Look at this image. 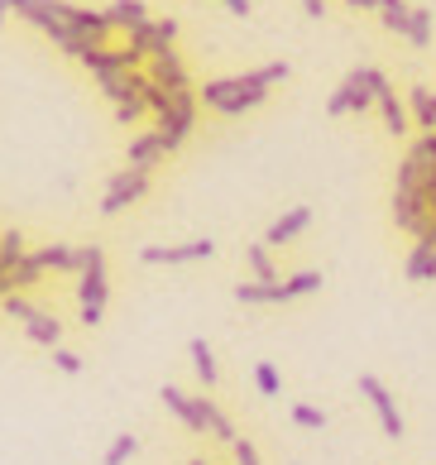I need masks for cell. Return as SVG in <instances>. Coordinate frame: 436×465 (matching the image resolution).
<instances>
[{
  "label": "cell",
  "mask_w": 436,
  "mask_h": 465,
  "mask_svg": "<svg viewBox=\"0 0 436 465\" xmlns=\"http://www.w3.org/2000/svg\"><path fill=\"white\" fill-rule=\"evenodd\" d=\"M360 399L374 408V418H379V427H383V437H403L408 432V422L398 418V403H393V393L383 389V379L379 374H360Z\"/></svg>",
  "instance_id": "obj_7"
},
{
  "label": "cell",
  "mask_w": 436,
  "mask_h": 465,
  "mask_svg": "<svg viewBox=\"0 0 436 465\" xmlns=\"http://www.w3.org/2000/svg\"><path fill=\"white\" fill-rule=\"evenodd\" d=\"M5 15H10V0H0V25H5Z\"/></svg>",
  "instance_id": "obj_36"
},
{
  "label": "cell",
  "mask_w": 436,
  "mask_h": 465,
  "mask_svg": "<svg viewBox=\"0 0 436 465\" xmlns=\"http://www.w3.org/2000/svg\"><path fill=\"white\" fill-rule=\"evenodd\" d=\"M245 269L254 283H283V269L273 264V250L264 245V240H250L245 245Z\"/></svg>",
  "instance_id": "obj_16"
},
{
  "label": "cell",
  "mask_w": 436,
  "mask_h": 465,
  "mask_svg": "<svg viewBox=\"0 0 436 465\" xmlns=\"http://www.w3.org/2000/svg\"><path fill=\"white\" fill-rule=\"evenodd\" d=\"M34 260L44 264V273H77V250L73 245H44V250H34Z\"/></svg>",
  "instance_id": "obj_24"
},
{
  "label": "cell",
  "mask_w": 436,
  "mask_h": 465,
  "mask_svg": "<svg viewBox=\"0 0 436 465\" xmlns=\"http://www.w3.org/2000/svg\"><path fill=\"white\" fill-rule=\"evenodd\" d=\"M197 111H202V101H197V87H187V92H173V106L159 115V130L168 149H183V140L192 134V125H197Z\"/></svg>",
  "instance_id": "obj_5"
},
{
  "label": "cell",
  "mask_w": 436,
  "mask_h": 465,
  "mask_svg": "<svg viewBox=\"0 0 436 465\" xmlns=\"http://www.w3.org/2000/svg\"><path fill=\"white\" fill-rule=\"evenodd\" d=\"M408 111L422 125V134H436V92L431 87H412L408 92Z\"/></svg>",
  "instance_id": "obj_22"
},
{
  "label": "cell",
  "mask_w": 436,
  "mask_h": 465,
  "mask_svg": "<svg viewBox=\"0 0 436 465\" xmlns=\"http://www.w3.org/2000/svg\"><path fill=\"white\" fill-rule=\"evenodd\" d=\"M307 226H312V206H288V212L264 231V245H269V250H283V245H292V240H298Z\"/></svg>",
  "instance_id": "obj_13"
},
{
  "label": "cell",
  "mask_w": 436,
  "mask_h": 465,
  "mask_svg": "<svg viewBox=\"0 0 436 465\" xmlns=\"http://www.w3.org/2000/svg\"><path fill=\"white\" fill-rule=\"evenodd\" d=\"M374 77L379 67H355V73H345V82L326 101V115H351V111H370L374 106Z\"/></svg>",
  "instance_id": "obj_4"
},
{
  "label": "cell",
  "mask_w": 436,
  "mask_h": 465,
  "mask_svg": "<svg viewBox=\"0 0 436 465\" xmlns=\"http://www.w3.org/2000/svg\"><path fill=\"white\" fill-rule=\"evenodd\" d=\"M106 302H111L106 250L92 240V245L77 250V317H82V326H101V317H106Z\"/></svg>",
  "instance_id": "obj_1"
},
{
  "label": "cell",
  "mask_w": 436,
  "mask_h": 465,
  "mask_svg": "<svg viewBox=\"0 0 436 465\" xmlns=\"http://www.w3.org/2000/svg\"><path fill=\"white\" fill-rule=\"evenodd\" d=\"M5 279H10V292H29V288H39L48 273H44V264L34 260V250H29L20 264H10V269H5Z\"/></svg>",
  "instance_id": "obj_20"
},
{
  "label": "cell",
  "mask_w": 436,
  "mask_h": 465,
  "mask_svg": "<svg viewBox=\"0 0 436 465\" xmlns=\"http://www.w3.org/2000/svg\"><path fill=\"white\" fill-rule=\"evenodd\" d=\"M345 5H355V10H370V5H364V0H345Z\"/></svg>",
  "instance_id": "obj_38"
},
{
  "label": "cell",
  "mask_w": 436,
  "mask_h": 465,
  "mask_svg": "<svg viewBox=\"0 0 436 465\" xmlns=\"http://www.w3.org/2000/svg\"><path fill=\"white\" fill-rule=\"evenodd\" d=\"M235 302H245V307H273V302H283V283H235Z\"/></svg>",
  "instance_id": "obj_19"
},
{
  "label": "cell",
  "mask_w": 436,
  "mask_h": 465,
  "mask_svg": "<svg viewBox=\"0 0 436 465\" xmlns=\"http://www.w3.org/2000/svg\"><path fill=\"white\" fill-rule=\"evenodd\" d=\"M225 10H231V15H250V0H225Z\"/></svg>",
  "instance_id": "obj_35"
},
{
  "label": "cell",
  "mask_w": 436,
  "mask_h": 465,
  "mask_svg": "<svg viewBox=\"0 0 436 465\" xmlns=\"http://www.w3.org/2000/svg\"><path fill=\"white\" fill-rule=\"evenodd\" d=\"M0 312H5L10 322H20L34 346H44V351L63 346V322L48 312V307L29 302V292H10V298H0Z\"/></svg>",
  "instance_id": "obj_3"
},
{
  "label": "cell",
  "mask_w": 436,
  "mask_h": 465,
  "mask_svg": "<svg viewBox=\"0 0 436 465\" xmlns=\"http://www.w3.org/2000/svg\"><path fill=\"white\" fill-rule=\"evenodd\" d=\"M168 140L159 130H144V134H134L130 140V149H125V168H139V173H154V168H159L164 159H168Z\"/></svg>",
  "instance_id": "obj_11"
},
{
  "label": "cell",
  "mask_w": 436,
  "mask_h": 465,
  "mask_svg": "<svg viewBox=\"0 0 436 465\" xmlns=\"http://www.w3.org/2000/svg\"><path fill=\"white\" fill-rule=\"evenodd\" d=\"M302 10L312 15V20H322V15H326V0H302Z\"/></svg>",
  "instance_id": "obj_34"
},
{
  "label": "cell",
  "mask_w": 436,
  "mask_h": 465,
  "mask_svg": "<svg viewBox=\"0 0 436 465\" xmlns=\"http://www.w3.org/2000/svg\"><path fill=\"white\" fill-rule=\"evenodd\" d=\"M374 106L383 111V125H389V134H408V106H403V101H398V92H393V82L389 77H374Z\"/></svg>",
  "instance_id": "obj_14"
},
{
  "label": "cell",
  "mask_w": 436,
  "mask_h": 465,
  "mask_svg": "<svg viewBox=\"0 0 436 465\" xmlns=\"http://www.w3.org/2000/svg\"><path fill=\"white\" fill-rule=\"evenodd\" d=\"M254 389L264 393V399H278V393H283V374H278L273 360H259L254 365Z\"/></svg>",
  "instance_id": "obj_25"
},
{
  "label": "cell",
  "mask_w": 436,
  "mask_h": 465,
  "mask_svg": "<svg viewBox=\"0 0 436 465\" xmlns=\"http://www.w3.org/2000/svg\"><path fill=\"white\" fill-rule=\"evenodd\" d=\"M264 96H269V87L259 82V67L254 73H240V77H212V82L197 87L202 106H212L221 115H245L254 106H264Z\"/></svg>",
  "instance_id": "obj_2"
},
{
  "label": "cell",
  "mask_w": 436,
  "mask_h": 465,
  "mask_svg": "<svg viewBox=\"0 0 436 465\" xmlns=\"http://www.w3.org/2000/svg\"><path fill=\"white\" fill-rule=\"evenodd\" d=\"M25 254H29V245H25V235H20V231H15V226H10V231H0V264L10 269V264H20Z\"/></svg>",
  "instance_id": "obj_27"
},
{
  "label": "cell",
  "mask_w": 436,
  "mask_h": 465,
  "mask_svg": "<svg viewBox=\"0 0 436 465\" xmlns=\"http://www.w3.org/2000/svg\"><path fill=\"white\" fill-rule=\"evenodd\" d=\"M96 87L106 92L111 106H125V101H144V92H149V77H144V67H139V73H115V77H101Z\"/></svg>",
  "instance_id": "obj_15"
},
{
  "label": "cell",
  "mask_w": 436,
  "mask_h": 465,
  "mask_svg": "<svg viewBox=\"0 0 436 465\" xmlns=\"http://www.w3.org/2000/svg\"><path fill=\"white\" fill-rule=\"evenodd\" d=\"M187 465H212V460H206V456H192V460H187Z\"/></svg>",
  "instance_id": "obj_37"
},
{
  "label": "cell",
  "mask_w": 436,
  "mask_h": 465,
  "mask_svg": "<svg viewBox=\"0 0 436 465\" xmlns=\"http://www.w3.org/2000/svg\"><path fill=\"white\" fill-rule=\"evenodd\" d=\"M149 178H154V173L120 168V173L106 183V193H101V216H120V212H130L134 202H144V197H149Z\"/></svg>",
  "instance_id": "obj_6"
},
{
  "label": "cell",
  "mask_w": 436,
  "mask_h": 465,
  "mask_svg": "<svg viewBox=\"0 0 436 465\" xmlns=\"http://www.w3.org/2000/svg\"><path fill=\"white\" fill-rule=\"evenodd\" d=\"M159 399L187 432H206V393H183L178 384H164Z\"/></svg>",
  "instance_id": "obj_9"
},
{
  "label": "cell",
  "mask_w": 436,
  "mask_h": 465,
  "mask_svg": "<svg viewBox=\"0 0 436 465\" xmlns=\"http://www.w3.org/2000/svg\"><path fill=\"white\" fill-rule=\"evenodd\" d=\"M292 422L302 427V432H326V412L317 408V403H292Z\"/></svg>",
  "instance_id": "obj_29"
},
{
  "label": "cell",
  "mask_w": 436,
  "mask_h": 465,
  "mask_svg": "<svg viewBox=\"0 0 436 465\" xmlns=\"http://www.w3.org/2000/svg\"><path fill=\"white\" fill-rule=\"evenodd\" d=\"M139 115H149V101H125V106H115V120H120V125H134Z\"/></svg>",
  "instance_id": "obj_33"
},
{
  "label": "cell",
  "mask_w": 436,
  "mask_h": 465,
  "mask_svg": "<svg viewBox=\"0 0 436 465\" xmlns=\"http://www.w3.org/2000/svg\"><path fill=\"white\" fill-rule=\"evenodd\" d=\"M403 279H412V283H436V245L412 240V250H408V260H403Z\"/></svg>",
  "instance_id": "obj_17"
},
{
  "label": "cell",
  "mask_w": 436,
  "mask_h": 465,
  "mask_svg": "<svg viewBox=\"0 0 436 465\" xmlns=\"http://www.w3.org/2000/svg\"><path fill=\"white\" fill-rule=\"evenodd\" d=\"M322 292V269H298V273H283V302H298Z\"/></svg>",
  "instance_id": "obj_23"
},
{
  "label": "cell",
  "mask_w": 436,
  "mask_h": 465,
  "mask_svg": "<svg viewBox=\"0 0 436 465\" xmlns=\"http://www.w3.org/2000/svg\"><path fill=\"white\" fill-rule=\"evenodd\" d=\"M48 355H54V370H58V374H82V355H77V351H67V346H54Z\"/></svg>",
  "instance_id": "obj_31"
},
{
  "label": "cell",
  "mask_w": 436,
  "mask_h": 465,
  "mask_svg": "<svg viewBox=\"0 0 436 465\" xmlns=\"http://www.w3.org/2000/svg\"><path fill=\"white\" fill-rule=\"evenodd\" d=\"M216 254V240H178V245H144L139 264H202Z\"/></svg>",
  "instance_id": "obj_8"
},
{
  "label": "cell",
  "mask_w": 436,
  "mask_h": 465,
  "mask_svg": "<svg viewBox=\"0 0 436 465\" xmlns=\"http://www.w3.org/2000/svg\"><path fill=\"white\" fill-rule=\"evenodd\" d=\"M106 20H111V29L134 34L139 25H149V10H144V0H115V5L106 10Z\"/></svg>",
  "instance_id": "obj_21"
},
{
  "label": "cell",
  "mask_w": 436,
  "mask_h": 465,
  "mask_svg": "<svg viewBox=\"0 0 436 465\" xmlns=\"http://www.w3.org/2000/svg\"><path fill=\"white\" fill-rule=\"evenodd\" d=\"M408 44H412V48H427V44H431V10L412 5V20H408Z\"/></svg>",
  "instance_id": "obj_28"
},
{
  "label": "cell",
  "mask_w": 436,
  "mask_h": 465,
  "mask_svg": "<svg viewBox=\"0 0 436 465\" xmlns=\"http://www.w3.org/2000/svg\"><path fill=\"white\" fill-rule=\"evenodd\" d=\"M379 20H383V29H389V34H403V39H408V20H412V5H403V0H398V5L379 10Z\"/></svg>",
  "instance_id": "obj_30"
},
{
  "label": "cell",
  "mask_w": 436,
  "mask_h": 465,
  "mask_svg": "<svg viewBox=\"0 0 436 465\" xmlns=\"http://www.w3.org/2000/svg\"><path fill=\"white\" fill-rule=\"evenodd\" d=\"M82 63H86V73L101 82V77H115V73H139V67H144V54H134L130 44L125 48H92Z\"/></svg>",
  "instance_id": "obj_10"
},
{
  "label": "cell",
  "mask_w": 436,
  "mask_h": 465,
  "mask_svg": "<svg viewBox=\"0 0 436 465\" xmlns=\"http://www.w3.org/2000/svg\"><path fill=\"white\" fill-rule=\"evenodd\" d=\"M231 456H235V465H264V460H259V451H254V441H250V437H240V441L231 446Z\"/></svg>",
  "instance_id": "obj_32"
},
{
  "label": "cell",
  "mask_w": 436,
  "mask_h": 465,
  "mask_svg": "<svg viewBox=\"0 0 436 465\" xmlns=\"http://www.w3.org/2000/svg\"><path fill=\"white\" fill-rule=\"evenodd\" d=\"M187 355H192V370H197L202 384H206V389H216V384H221V365H216L212 346H206L202 336H192V341H187Z\"/></svg>",
  "instance_id": "obj_18"
},
{
  "label": "cell",
  "mask_w": 436,
  "mask_h": 465,
  "mask_svg": "<svg viewBox=\"0 0 436 465\" xmlns=\"http://www.w3.org/2000/svg\"><path fill=\"white\" fill-rule=\"evenodd\" d=\"M139 451V437L134 432H120L111 446H106V456H101V465H130V456Z\"/></svg>",
  "instance_id": "obj_26"
},
{
  "label": "cell",
  "mask_w": 436,
  "mask_h": 465,
  "mask_svg": "<svg viewBox=\"0 0 436 465\" xmlns=\"http://www.w3.org/2000/svg\"><path fill=\"white\" fill-rule=\"evenodd\" d=\"M144 77L154 82V87H164V92H187V87H192L187 67H183V58H178V48H168V54L149 58V63H144Z\"/></svg>",
  "instance_id": "obj_12"
}]
</instances>
